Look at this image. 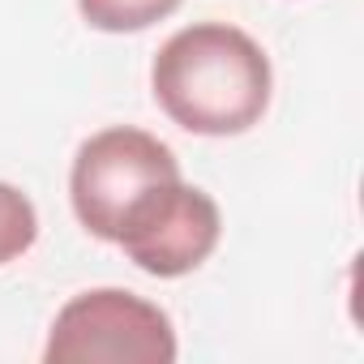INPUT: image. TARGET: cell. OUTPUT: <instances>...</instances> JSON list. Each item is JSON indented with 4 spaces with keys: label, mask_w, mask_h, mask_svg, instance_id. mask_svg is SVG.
<instances>
[{
    "label": "cell",
    "mask_w": 364,
    "mask_h": 364,
    "mask_svg": "<svg viewBox=\"0 0 364 364\" xmlns=\"http://www.w3.org/2000/svg\"><path fill=\"white\" fill-rule=\"evenodd\" d=\"M35 240H39L35 202L22 189H14V185L0 180V266L14 262V257H22Z\"/></svg>",
    "instance_id": "6"
},
{
    "label": "cell",
    "mask_w": 364,
    "mask_h": 364,
    "mask_svg": "<svg viewBox=\"0 0 364 364\" xmlns=\"http://www.w3.org/2000/svg\"><path fill=\"white\" fill-rule=\"evenodd\" d=\"M185 0H77V9L86 18V26L103 31V35H133L146 31L163 18H171Z\"/></svg>",
    "instance_id": "5"
},
{
    "label": "cell",
    "mask_w": 364,
    "mask_h": 364,
    "mask_svg": "<svg viewBox=\"0 0 364 364\" xmlns=\"http://www.w3.org/2000/svg\"><path fill=\"white\" fill-rule=\"evenodd\" d=\"M150 90L171 124L198 137H236L266 116L274 73L262 43L240 26L193 22L159 48Z\"/></svg>",
    "instance_id": "1"
},
{
    "label": "cell",
    "mask_w": 364,
    "mask_h": 364,
    "mask_svg": "<svg viewBox=\"0 0 364 364\" xmlns=\"http://www.w3.org/2000/svg\"><path fill=\"white\" fill-rule=\"evenodd\" d=\"M171 180H180V159L171 154L167 141L133 124L99 129L73 154V215L90 236L116 245L120 232L137 219V210Z\"/></svg>",
    "instance_id": "2"
},
{
    "label": "cell",
    "mask_w": 364,
    "mask_h": 364,
    "mask_svg": "<svg viewBox=\"0 0 364 364\" xmlns=\"http://www.w3.org/2000/svg\"><path fill=\"white\" fill-rule=\"evenodd\" d=\"M171 317L124 287H95L73 296L48 334V364H171L176 360Z\"/></svg>",
    "instance_id": "3"
},
{
    "label": "cell",
    "mask_w": 364,
    "mask_h": 364,
    "mask_svg": "<svg viewBox=\"0 0 364 364\" xmlns=\"http://www.w3.org/2000/svg\"><path fill=\"white\" fill-rule=\"evenodd\" d=\"M219 236H223V219L215 198L202 193L198 185L171 180L137 210V219L120 232L116 245L137 270L154 279H180L219 249Z\"/></svg>",
    "instance_id": "4"
}]
</instances>
